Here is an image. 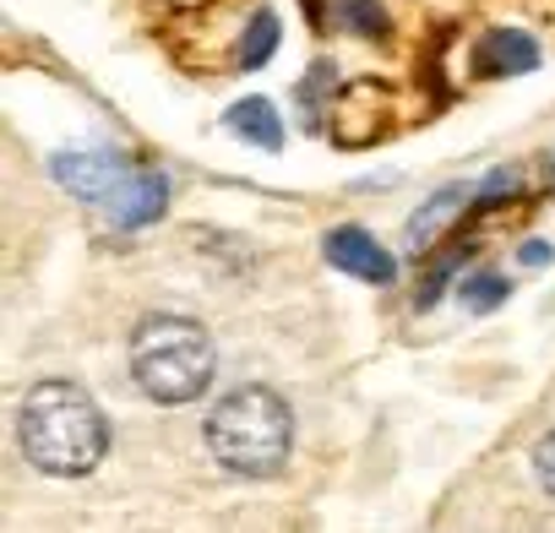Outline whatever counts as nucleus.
Wrapping results in <instances>:
<instances>
[{
    "label": "nucleus",
    "mask_w": 555,
    "mask_h": 533,
    "mask_svg": "<svg viewBox=\"0 0 555 533\" xmlns=\"http://www.w3.org/2000/svg\"><path fill=\"white\" fill-rule=\"evenodd\" d=\"M17 435H23L28 463L39 473H55V479L93 473L104 463V446H109V425L77 381H39L23 398Z\"/></svg>",
    "instance_id": "1"
},
{
    "label": "nucleus",
    "mask_w": 555,
    "mask_h": 533,
    "mask_svg": "<svg viewBox=\"0 0 555 533\" xmlns=\"http://www.w3.org/2000/svg\"><path fill=\"white\" fill-rule=\"evenodd\" d=\"M289 441H295V419L272 387H234L207 414V452L245 479H267L284 468Z\"/></svg>",
    "instance_id": "2"
},
{
    "label": "nucleus",
    "mask_w": 555,
    "mask_h": 533,
    "mask_svg": "<svg viewBox=\"0 0 555 533\" xmlns=\"http://www.w3.org/2000/svg\"><path fill=\"white\" fill-rule=\"evenodd\" d=\"M212 338L191 316H147L131 333V376L153 403H196L212 387Z\"/></svg>",
    "instance_id": "3"
},
{
    "label": "nucleus",
    "mask_w": 555,
    "mask_h": 533,
    "mask_svg": "<svg viewBox=\"0 0 555 533\" xmlns=\"http://www.w3.org/2000/svg\"><path fill=\"white\" fill-rule=\"evenodd\" d=\"M126 174H131V169H126L115 153H61V158H55V180H61L72 196L99 202V207L115 202V191L126 185Z\"/></svg>",
    "instance_id": "4"
},
{
    "label": "nucleus",
    "mask_w": 555,
    "mask_h": 533,
    "mask_svg": "<svg viewBox=\"0 0 555 533\" xmlns=\"http://www.w3.org/2000/svg\"><path fill=\"white\" fill-rule=\"evenodd\" d=\"M327 261L349 278H365V284H392L398 278V261L387 256V245H376L365 229H333L327 234Z\"/></svg>",
    "instance_id": "5"
},
{
    "label": "nucleus",
    "mask_w": 555,
    "mask_h": 533,
    "mask_svg": "<svg viewBox=\"0 0 555 533\" xmlns=\"http://www.w3.org/2000/svg\"><path fill=\"white\" fill-rule=\"evenodd\" d=\"M164 196H169V185L158 180V174H147V169H131L126 174V185L115 191V202L104 207L120 229H137V223H153L158 212H164Z\"/></svg>",
    "instance_id": "6"
},
{
    "label": "nucleus",
    "mask_w": 555,
    "mask_h": 533,
    "mask_svg": "<svg viewBox=\"0 0 555 533\" xmlns=\"http://www.w3.org/2000/svg\"><path fill=\"white\" fill-rule=\"evenodd\" d=\"M474 61H479L485 77H517V72H533L539 66V44L528 34H517V28H495V34L479 39V55Z\"/></svg>",
    "instance_id": "7"
},
{
    "label": "nucleus",
    "mask_w": 555,
    "mask_h": 533,
    "mask_svg": "<svg viewBox=\"0 0 555 533\" xmlns=\"http://www.w3.org/2000/svg\"><path fill=\"white\" fill-rule=\"evenodd\" d=\"M229 131H234L240 142H250V147H267V153L284 147V126H278V109H272L267 99H240V104L229 109Z\"/></svg>",
    "instance_id": "8"
},
{
    "label": "nucleus",
    "mask_w": 555,
    "mask_h": 533,
    "mask_svg": "<svg viewBox=\"0 0 555 533\" xmlns=\"http://www.w3.org/2000/svg\"><path fill=\"white\" fill-rule=\"evenodd\" d=\"M468 196H474V185H447L441 196H430V207H420V212H414L409 239H414V245H425L430 234H441V229L463 212V202H468Z\"/></svg>",
    "instance_id": "9"
},
{
    "label": "nucleus",
    "mask_w": 555,
    "mask_h": 533,
    "mask_svg": "<svg viewBox=\"0 0 555 533\" xmlns=\"http://www.w3.org/2000/svg\"><path fill=\"white\" fill-rule=\"evenodd\" d=\"M272 50H278V17H272V12H261V17H250V28H245L240 66H245V72H256L261 61H272Z\"/></svg>",
    "instance_id": "10"
},
{
    "label": "nucleus",
    "mask_w": 555,
    "mask_h": 533,
    "mask_svg": "<svg viewBox=\"0 0 555 533\" xmlns=\"http://www.w3.org/2000/svg\"><path fill=\"white\" fill-rule=\"evenodd\" d=\"M463 300H468V311H490V306L506 300V284H501L495 273H474V278L463 284Z\"/></svg>",
    "instance_id": "11"
},
{
    "label": "nucleus",
    "mask_w": 555,
    "mask_h": 533,
    "mask_svg": "<svg viewBox=\"0 0 555 533\" xmlns=\"http://www.w3.org/2000/svg\"><path fill=\"white\" fill-rule=\"evenodd\" d=\"M533 473H539V484L555 495V430H550V435L533 446Z\"/></svg>",
    "instance_id": "12"
}]
</instances>
